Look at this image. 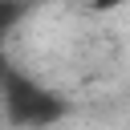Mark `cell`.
<instances>
[{
    "mask_svg": "<svg viewBox=\"0 0 130 130\" xmlns=\"http://www.w3.org/2000/svg\"><path fill=\"white\" fill-rule=\"evenodd\" d=\"M0 106H4V114H8L12 126H32V130L53 126V122L65 114V102H61L53 89H45L41 81H32V77H24V73H16V69L4 73Z\"/></svg>",
    "mask_w": 130,
    "mask_h": 130,
    "instance_id": "6da1fadb",
    "label": "cell"
},
{
    "mask_svg": "<svg viewBox=\"0 0 130 130\" xmlns=\"http://www.w3.org/2000/svg\"><path fill=\"white\" fill-rule=\"evenodd\" d=\"M24 16V4L20 0H0V37H8Z\"/></svg>",
    "mask_w": 130,
    "mask_h": 130,
    "instance_id": "7a4b0ae2",
    "label": "cell"
},
{
    "mask_svg": "<svg viewBox=\"0 0 130 130\" xmlns=\"http://www.w3.org/2000/svg\"><path fill=\"white\" fill-rule=\"evenodd\" d=\"M73 4L85 12H114V8H126L130 0H73Z\"/></svg>",
    "mask_w": 130,
    "mask_h": 130,
    "instance_id": "3957f363",
    "label": "cell"
}]
</instances>
